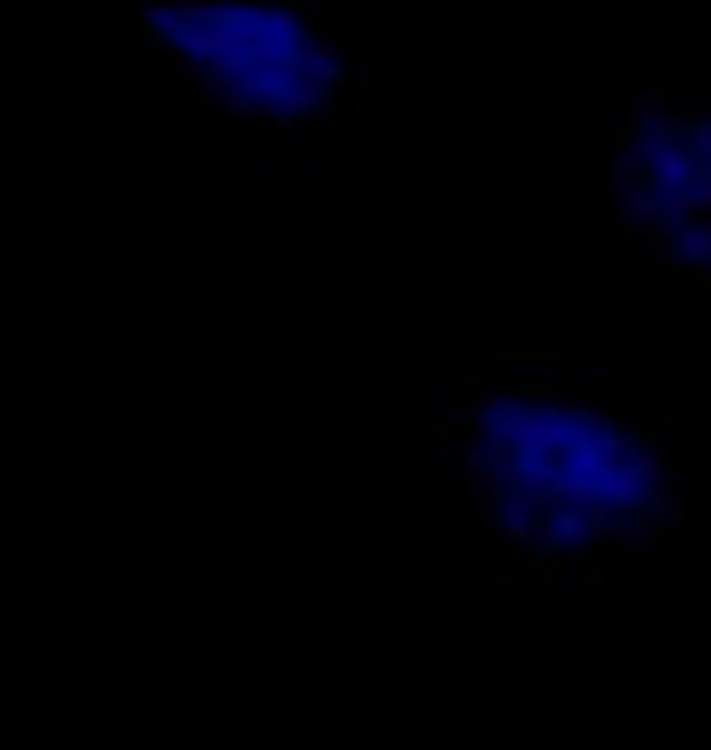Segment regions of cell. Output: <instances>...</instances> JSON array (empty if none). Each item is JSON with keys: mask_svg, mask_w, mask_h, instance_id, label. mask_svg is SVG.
I'll use <instances>...</instances> for the list:
<instances>
[{"mask_svg": "<svg viewBox=\"0 0 711 750\" xmlns=\"http://www.w3.org/2000/svg\"><path fill=\"white\" fill-rule=\"evenodd\" d=\"M668 88H653V93H648V98H643V103H638V113H634V122H629V127H624V132H619V151H629L638 142V137H648V132H658V127H663V122H668Z\"/></svg>", "mask_w": 711, "mask_h": 750, "instance_id": "cell-1", "label": "cell"}, {"mask_svg": "<svg viewBox=\"0 0 711 750\" xmlns=\"http://www.w3.org/2000/svg\"><path fill=\"white\" fill-rule=\"evenodd\" d=\"M668 536V526H658V522H619V526H609V546L629 561L634 551H643V546H658Z\"/></svg>", "mask_w": 711, "mask_h": 750, "instance_id": "cell-2", "label": "cell"}, {"mask_svg": "<svg viewBox=\"0 0 711 750\" xmlns=\"http://www.w3.org/2000/svg\"><path fill=\"white\" fill-rule=\"evenodd\" d=\"M492 385H502V390L522 395V405H526V400H546V405H551V400H556V390H561V385H556V375H522V371L497 375Z\"/></svg>", "mask_w": 711, "mask_h": 750, "instance_id": "cell-3", "label": "cell"}, {"mask_svg": "<svg viewBox=\"0 0 711 750\" xmlns=\"http://www.w3.org/2000/svg\"><path fill=\"white\" fill-rule=\"evenodd\" d=\"M502 517H507V541L512 546H536V536H531V502H526L522 492H507L502 497Z\"/></svg>", "mask_w": 711, "mask_h": 750, "instance_id": "cell-4", "label": "cell"}, {"mask_svg": "<svg viewBox=\"0 0 711 750\" xmlns=\"http://www.w3.org/2000/svg\"><path fill=\"white\" fill-rule=\"evenodd\" d=\"M585 561H590V570H585V585H590V590H599V585H604V570H609V565H619L624 556H619L609 541H595V546H585Z\"/></svg>", "mask_w": 711, "mask_h": 750, "instance_id": "cell-5", "label": "cell"}, {"mask_svg": "<svg viewBox=\"0 0 711 750\" xmlns=\"http://www.w3.org/2000/svg\"><path fill=\"white\" fill-rule=\"evenodd\" d=\"M283 108H288V113L298 117H317L322 113V93H317V88H307V83H293V88H288V98H283Z\"/></svg>", "mask_w": 711, "mask_h": 750, "instance_id": "cell-6", "label": "cell"}, {"mask_svg": "<svg viewBox=\"0 0 711 750\" xmlns=\"http://www.w3.org/2000/svg\"><path fill=\"white\" fill-rule=\"evenodd\" d=\"M298 15H302V25H307V44H317L322 39V30H327V5L322 0H298Z\"/></svg>", "mask_w": 711, "mask_h": 750, "instance_id": "cell-7", "label": "cell"}, {"mask_svg": "<svg viewBox=\"0 0 711 750\" xmlns=\"http://www.w3.org/2000/svg\"><path fill=\"white\" fill-rule=\"evenodd\" d=\"M663 220L668 225H687V220H697V210H692V200H687V190H668L663 195Z\"/></svg>", "mask_w": 711, "mask_h": 750, "instance_id": "cell-8", "label": "cell"}, {"mask_svg": "<svg viewBox=\"0 0 711 750\" xmlns=\"http://www.w3.org/2000/svg\"><path fill=\"white\" fill-rule=\"evenodd\" d=\"M307 54H312V64H317V69H337V64H341V44H332V39H317Z\"/></svg>", "mask_w": 711, "mask_h": 750, "instance_id": "cell-9", "label": "cell"}, {"mask_svg": "<svg viewBox=\"0 0 711 750\" xmlns=\"http://www.w3.org/2000/svg\"><path fill=\"white\" fill-rule=\"evenodd\" d=\"M492 580L507 590V585H517V556H497V565H492Z\"/></svg>", "mask_w": 711, "mask_h": 750, "instance_id": "cell-10", "label": "cell"}, {"mask_svg": "<svg viewBox=\"0 0 711 750\" xmlns=\"http://www.w3.org/2000/svg\"><path fill=\"white\" fill-rule=\"evenodd\" d=\"M653 259L663 263V268H673V263H677V244H673V234H658V239H653Z\"/></svg>", "mask_w": 711, "mask_h": 750, "instance_id": "cell-11", "label": "cell"}, {"mask_svg": "<svg viewBox=\"0 0 711 750\" xmlns=\"http://www.w3.org/2000/svg\"><path fill=\"white\" fill-rule=\"evenodd\" d=\"M502 361H565L561 351H502Z\"/></svg>", "mask_w": 711, "mask_h": 750, "instance_id": "cell-12", "label": "cell"}, {"mask_svg": "<svg viewBox=\"0 0 711 750\" xmlns=\"http://www.w3.org/2000/svg\"><path fill=\"white\" fill-rule=\"evenodd\" d=\"M220 113H225L220 93H205V98H200V117H220Z\"/></svg>", "mask_w": 711, "mask_h": 750, "instance_id": "cell-13", "label": "cell"}, {"mask_svg": "<svg viewBox=\"0 0 711 750\" xmlns=\"http://www.w3.org/2000/svg\"><path fill=\"white\" fill-rule=\"evenodd\" d=\"M268 117H273V122H278V127H298V117L288 113V108H268Z\"/></svg>", "mask_w": 711, "mask_h": 750, "instance_id": "cell-14", "label": "cell"}]
</instances>
